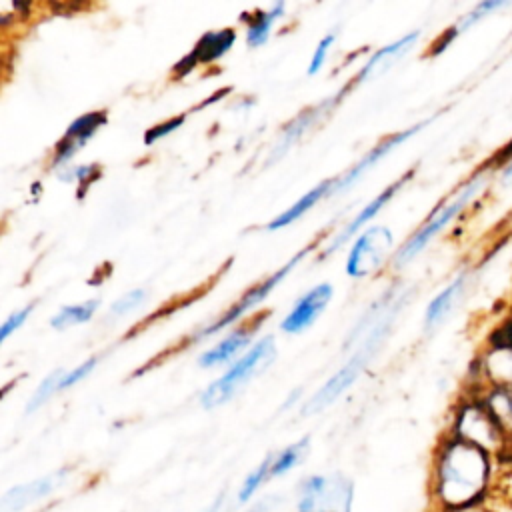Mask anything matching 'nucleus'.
<instances>
[{"label":"nucleus","instance_id":"35","mask_svg":"<svg viewBox=\"0 0 512 512\" xmlns=\"http://www.w3.org/2000/svg\"><path fill=\"white\" fill-rule=\"evenodd\" d=\"M472 512H496V510H492V508H488V506L484 504V506H480V508H476V510H472Z\"/></svg>","mask_w":512,"mask_h":512},{"label":"nucleus","instance_id":"21","mask_svg":"<svg viewBox=\"0 0 512 512\" xmlns=\"http://www.w3.org/2000/svg\"><path fill=\"white\" fill-rule=\"evenodd\" d=\"M282 16H284V2H276L268 10H256L246 28V44L250 48L262 46L268 40L274 22Z\"/></svg>","mask_w":512,"mask_h":512},{"label":"nucleus","instance_id":"13","mask_svg":"<svg viewBox=\"0 0 512 512\" xmlns=\"http://www.w3.org/2000/svg\"><path fill=\"white\" fill-rule=\"evenodd\" d=\"M418 36H420L418 30L408 32V34L402 36L400 40H396V42H392V44L380 48L378 52H374V54L370 56V60H368V62L360 68V72L356 74L354 84H362V82L374 78L376 74H380L382 70L390 68L394 60H398L400 56H404V54L414 46V42L418 40Z\"/></svg>","mask_w":512,"mask_h":512},{"label":"nucleus","instance_id":"12","mask_svg":"<svg viewBox=\"0 0 512 512\" xmlns=\"http://www.w3.org/2000/svg\"><path fill=\"white\" fill-rule=\"evenodd\" d=\"M410 176H412L410 172H408V174H404L400 180H396V182H394V184H390L386 190H382V192H380V194H378L370 204H366V206L356 214V218H354L350 224H346L338 236H334V238H332V242L328 244V248L324 250V254H330V252H334L336 248H340V246H342L346 240H350V238H352V236H354V234H356L364 224H368V222H370V220H372V218H374V216H376V214H378V212H380V210L390 202V198H392V196H394V194L404 186V182H408V180H410Z\"/></svg>","mask_w":512,"mask_h":512},{"label":"nucleus","instance_id":"16","mask_svg":"<svg viewBox=\"0 0 512 512\" xmlns=\"http://www.w3.org/2000/svg\"><path fill=\"white\" fill-rule=\"evenodd\" d=\"M480 398L500 424L512 452V386H488Z\"/></svg>","mask_w":512,"mask_h":512},{"label":"nucleus","instance_id":"26","mask_svg":"<svg viewBox=\"0 0 512 512\" xmlns=\"http://www.w3.org/2000/svg\"><path fill=\"white\" fill-rule=\"evenodd\" d=\"M64 370H54L48 378L42 380V384L36 388L34 396L30 398L28 406H26V412H34L36 408H40L54 392H58V382H60V376H62Z\"/></svg>","mask_w":512,"mask_h":512},{"label":"nucleus","instance_id":"17","mask_svg":"<svg viewBox=\"0 0 512 512\" xmlns=\"http://www.w3.org/2000/svg\"><path fill=\"white\" fill-rule=\"evenodd\" d=\"M332 184H334V180H324V182H320L318 186H314L312 190L304 192V196H300L292 206H288V208L282 210L276 218H272L266 228H268V230H280V228H284V226L296 222V220H298L300 216H304L320 198L330 196Z\"/></svg>","mask_w":512,"mask_h":512},{"label":"nucleus","instance_id":"11","mask_svg":"<svg viewBox=\"0 0 512 512\" xmlns=\"http://www.w3.org/2000/svg\"><path fill=\"white\" fill-rule=\"evenodd\" d=\"M426 122H420V124H416V126H412V128H408V130H402V132H396V134H392V136H388L386 140H382L380 144H376L362 160H358L356 164H354V168H350L344 176H340L338 180H334V184H332V190H330V194H338V192H342V190H346L348 186H352L366 170H370L372 166H376L390 150H394L396 146H400L402 142H406L412 134H416L422 126H424Z\"/></svg>","mask_w":512,"mask_h":512},{"label":"nucleus","instance_id":"14","mask_svg":"<svg viewBox=\"0 0 512 512\" xmlns=\"http://www.w3.org/2000/svg\"><path fill=\"white\" fill-rule=\"evenodd\" d=\"M260 322L248 326V328H238L234 332H230L224 340H220L216 346H212L210 350H206L200 358H198V364L202 368H214L218 364H224L228 362L230 358H234L238 352H242L248 342L252 340V332L254 328H258Z\"/></svg>","mask_w":512,"mask_h":512},{"label":"nucleus","instance_id":"27","mask_svg":"<svg viewBox=\"0 0 512 512\" xmlns=\"http://www.w3.org/2000/svg\"><path fill=\"white\" fill-rule=\"evenodd\" d=\"M146 296H148V294H146L142 288L132 290V292L124 294L120 300H116V302L112 304L110 314H114V316H124V314H128V312L136 310L140 304H144Z\"/></svg>","mask_w":512,"mask_h":512},{"label":"nucleus","instance_id":"4","mask_svg":"<svg viewBox=\"0 0 512 512\" xmlns=\"http://www.w3.org/2000/svg\"><path fill=\"white\" fill-rule=\"evenodd\" d=\"M484 180H486V178H484L482 174H476L450 202L442 204V206L420 226V230L414 232V234L404 242V246L396 252L394 264H396V266H402V264L410 262L420 250H424V248L428 246V242H430L438 232H442V230L468 206L470 200L476 198V194H478V192L482 190V186H484Z\"/></svg>","mask_w":512,"mask_h":512},{"label":"nucleus","instance_id":"1","mask_svg":"<svg viewBox=\"0 0 512 512\" xmlns=\"http://www.w3.org/2000/svg\"><path fill=\"white\" fill-rule=\"evenodd\" d=\"M496 458L478 446L448 436L436 450L430 494L438 512H472L492 492Z\"/></svg>","mask_w":512,"mask_h":512},{"label":"nucleus","instance_id":"20","mask_svg":"<svg viewBox=\"0 0 512 512\" xmlns=\"http://www.w3.org/2000/svg\"><path fill=\"white\" fill-rule=\"evenodd\" d=\"M464 288V274H460L458 278H454L436 298H432V302L428 304L426 308V314H424V324L426 328H432L436 324H440L454 308L460 292Z\"/></svg>","mask_w":512,"mask_h":512},{"label":"nucleus","instance_id":"15","mask_svg":"<svg viewBox=\"0 0 512 512\" xmlns=\"http://www.w3.org/2000/svg\"><path fill=\"white\" fill-rule=\"evenodd\" d=\"M486 506L496 512H512V452L496 458L492 492Z\"/></svg>","mask_w":512,"mask_h":512},{"label":"nucleus","instance_id":"32","mask_svg":"<svg viewBox=\"0 0 512 512\" xmlns=\"http://www.w3.org/2000/svg\"><path fill=\"white\" fill-rule=\"evenodd\" d=\"M96 176V166L88 164V166H76L70 172H66V180H92Z\"/></svg>","mask_w":512,"mask_h":512},{"label":"nucleus","instance_id":"23","mask_svg":"<svg viewBox=\"0 0 512 512\" xmlns=\"http://www.w3.org/2000/svg\"><path fill=\"white\" fill-rule=\"evenodd\" d=\"M306 452H308V438H302V440L286 446L278 454H274L272 464H270V478L284 476L286 472L296 468L306 458Z\"/></svg>","mask_w":512,"mask_h":512},{"label":"nucleus","instance_id":"22","mask_svg":"<svg viewBox=\"0 0 512 512\" xmlns=\"http://www.w3.org/2000/svg\"><path fill=\"white\" fill-rule=\"evenodd\" d=\"M328 484H330V478L326 476H308L300 484L296 512H320Z\"/></svg>","mask_w":512,"mask_h":512},{"label":"nucleus","instance_id":"9","mask_svg":"<svg viewBox=\"0 0 512 512\" xmlns=\"http://www.w3.org/2000/svg\"><path fill=\"white\" fill-rule=\"evenodd\" d=\"M104 124H106V114H104L102 110H98V112H88V114L76 118V120L68 126L66 134L58 140L56 150H54V160H52V164H54V166H66V164L70 162V158H72V156L90 140V136L96 134L98 128L104 126Z\"/></svg>","mask_w":512,"mask_h":512},{"label":"nucleus","instance_id":"7","mask_svg":"<svg viewBox=\"0 0 512 512\" xmlns=\"http://www.w3.org/2000/svg\"><path fill=\"white\" fill-rule=\"evenodd\" d=\"M366 356H368L366 350L354 354V356H352L336 374H332V376L324 382V386L304 404L302 412H304L306 416L316 414V412L324 410L326 406H330L336 398H340V396L352 386V382L358 378V374L362 372L364 362H366Z\"/></svg>","mask_w":512,"mask_h":512},{"label":"nucleus","instance_id":"31","mask_svg":"<svg viewBox=\"0 0 512 512\" xmlns=\"http://www.w3.org/2000/svg\"><path fill=\"white\" fill-rule=\"evenodd\" d=\"M182 122H184V114L178 116V118H170V120H166V122H162V124L152 126V128L144 134V142H146L148 146L154 144L156 140H160V138H164L166 134H170V132H174L176 128H180Z\"/></svg>","mask_w":512,"mask_h":512},{"label":"nucleus","instance_id":"33","mask_svg":"<svg viewBox=\"0 0 512 512\" xmlns=\"http://www.w3.org/2000/svg\"><path fill=\"white\" fill-rule=\"evenodd\" d=\"M500 184L504 188H512V160L504 166V170L500 172Z\"/></svg>","mask_w":512,"mask_h":512},{"label":"nucleus","instance_id":"8","mask_svg":"<svg viewBox=\"0 0 512 512\" xmlns=\"http://www.w3.org/2000/svg\"><path fill=\"white\" fill-rule=\"evenodd\" d=\"M330 298H332V286L328 282H322L310 288L304 296L296 300L292 310L280 322V328L288 334H298L310 328L316 322V318L324 312Z\"/></svg>","mask_w":512,"mask_h":512},{"label":"nucleus","instance_id":"6","mask_svg":"<svg viewBox=\"0 0 512 512\" xmlns=\"http://www.w3.org/2000/svg\"><path fill=\"white\" fill-rule=\"evenodd\" d=\"M308 252H310V248L298 252L288 264H284L280 270H276V272H274L272 276H268L264 282L252 286V288H250L240 300H236L218 320H214L210 326H206L202 332H198V340H200V338H206V336H210V334H214V332H218V330H222V328H226V326H230V324H234L236 320H240L242 316H246L250 310H254V308L278 286V282H280L286 274H290V270H292V268L300 262V258L306 256Z\"/></svg>","mask_w":512,"mask_h":512},{"label":"nucleus","instance_id":"28","mask_svg":"<svg viewBox=\"0 0 512 512\" xmlns=\"http://www.w3.org/2000/svg\"><path fill=\"white\" fill-rule=\"evenodd\" d=\"M96 364H98V358H88V360H86V362H82L80 366H76V368H72V370L62 372L60 382H58V390L70 388V386L78 384L80 380H84V378L92 372V368H94Z\"/></svg>","mask_w":512,"mask_h":512},{"label":"nucleus","instance_id":"18","mask_svg":"<svg viewBox=\"0 0 512 512\" xmlns=\"http://www.w3.org/2000/svg\"><path fill=\"white\" fill-rule=\"evenodd\" d=\"M482 372L488 386H512V342L494 346L484 356Z\"/></svg>","mask_w":512,"mask_h":512},{"label":"nucleus","instance_id":"30","mask_svg":"<svg viewBox=\"0 0 512 512\" xmlns=\"http://www.w3.org/2000/svg\"><path fill=\"white\" fill-rule=\"evenodd\" d=\"M34 310V304H28L24 308H18L16 312H12L4 322H2V328H0V340L4 342L12 332H16L24 322L26 318L30 316V312Z\"/></svg>","mask_w":512,"mask_h":512},{"label":"nucleus","instance_id":"10","mask_svg":"<svg viewBox=\"0 0 512 512\" xmlns=\"http://www.w3.org/2000/svg\"><path fill=\"white\" fill-rule=\"evenodd\" d=\"M64 480H66V470H58V472H52L48 476L36 478L32 482L12 486L2 496V508H4V512H20L26 506H30V504L42 500L44 496L52 494Z\"/></svg>","mask_w":512,"mask_h":512},{"label":"nucleus","instance_id":"29","mask_svg":"<svg viewBox=\"0 0 512 512\" xmlns=\"http://www.w3.org/2000/svg\"><path fill=\"white\" fill-rule=\"evenodd\" d=\"M334 40H336V32H330V34H326V36L316 44L314 54H312V58H310L308 74H316V72L322 70V66H324V62H326V56H328V52H330Z\"/></svg>","mask_w":512,"mask_h":512},{"label":"nucleus","instance_id":"24","mask_svg":"<svg viewBox=\"0 0 512 512\" xmlns=\"http://www.w3.org/2000/svg\"><path fill=\"white\" fill-rule=\"evenodd\" d=\"M96 308H98V300H96V298L86 300V302H82V304L64 306V308H60L58 314L52 316L50 324H52V328H56V330H64V328H70V326L88 322V320L92 318V314L96 312Z\"/></svg>","mask_w":512,"mask_h":512},{"label":"nucleus","instance_id":"25","mask_svg":"<svg viewBox=\"0 0 512 512\" xmlns=\"http://www.w3.org/2000/svg\"><path fill=\"white\" fill-rule=\"evenodd\" d=\"M270 464H272V456L264 458V460L246 476V480L242 482L240 492H238V500H240L242 504H246V502L256 494V490L270 478Z\"/></svg>","mask_w":512,"mask_h":512},{"label":"nucleus","instance_id":"5","mask_svg":"<svg viewBox=\"0 0 512 512\" xmlns=\"http://www.w3.org/2000/svg\"><path fill=\"white\" fill-rule=\"evenodd\" d=\"M394 244V236L386 226L366 228L352 244L346 260V274L354 278L376 272L388 258Z\"/></svg>","mask_w":512,"mask_h":512},{"label":"nucleus","instance_id":"19","mask_svg":"<svg viewBox=\"0 0 512 512\" xmlns=\"http://www.w3.org/2000/svg\"><path fill=\"white\" fill-rule=\"evenodd\" d=\"M236 40V32L232 28H224V30H216V32H206L194 46V50L190 52V58L196 64H204V62H214L220 56H224L232 44Z\"/></svg>","mask_w":512,"mask_h":512},{"label":"nucleus","instance_id":"3","mask_svg":"<svg viewBox=\"0 0 512 512\" xmlns=\"http://www.w3.org/2000/svg\"><path fill=\"white\" fill-rule=\"evenodd\" d=\"M276 354V344L272 336L260 338L240 360H236L220 378H216L202 394L200 404L204 408H216L228 402L238 388H242L254 374L264 370Z\"/></svg>","mask_w":512,"mask_h":512},{"label":"nucleus","instance_id":"2","mask_svg":"<svg viewBox=\"0 0 512 512\" xmlns=\"http://www.w3.org/2000/svg\"><path fill=\"white\" fill-rule=\"evenodd\" d=\"M450 436L464 440L472 446H478L494 458H500L510 452V444L500 424L496 422V418L492 416V412L488 410L480 396L460 404L454 416Z\"/></svg>","mask_w":512,"mask_h":512},{"label":"nucleus","instance_id":"34","mask_svg":"<svg viewBox=\"0 0 512 512\" xmlns=\"http://www.w3.org/2000/svg\"><path fill=\"white\" fill-rule=\"evenodd\" d=\"M222 504H224V496H218V498L210 504V508H206L204 512H222Z\"/></svg>","mask_w":512,"mask_h":512}]
</instances>
